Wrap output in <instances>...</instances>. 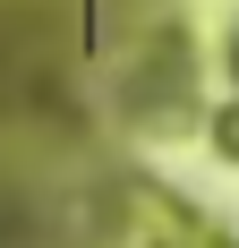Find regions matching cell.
Instances as JSON below:
<instances>
[{
    "instance_id": "obj_1",
    "label": "cell",
    "mask_w": 239,
    "mask_h": 248,
    "mask_svg": "<svg viewBox=\"0 0 239 248\" xmlns=\"http://www.w3.org/2000/svg\"><path fill=\"white\" fill-rule=\"evenodd\" d=\"M137 248H231V240L205 231V223H188V214L163 205V197H137Z\"/></svg>"
}]
</instances>
